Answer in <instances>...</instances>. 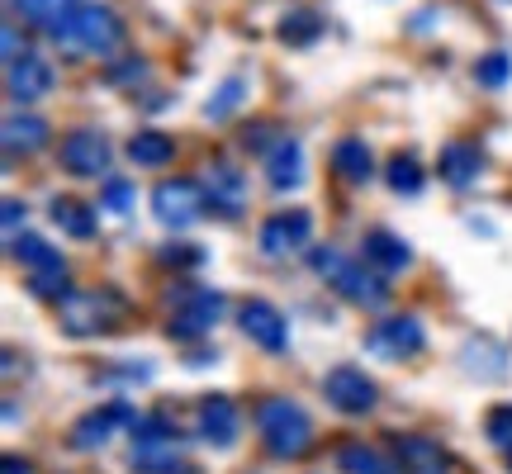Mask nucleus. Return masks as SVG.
Segmentation results:
<instances>
[{
    "label": "nucleus",
    "instance_id": "nucleus-23",
    "mask_svg": "<svg viewBox=\"0 0 512 474\" xmlns=\"http://www.w3.org/2000/svg\"><path fill=\"white\" fill-rule=\"evenodd\" d=\"M53 219L62 233H72L76 242H91L95 237V209L81 200H67V195H57L53 200Z\"/></svg>",
    "mask_w": 512,
    "mask_h": 474
},
{
    "label": "nucleus",
    "instance_id": "nucleus-21",
    "mask_svg": "<svg viewBox=\"0 0 512 474\" xmlns=\"http://www.w3.org/2000/svg\"><path fill=\"white\" fill-rule=\"evenodd\" d=\"M43 143H48V124L38 114H10L5 119V152L10 157L15 152H38Z\"/></svg>",
    "mask_w": 512,
    "mask_h": 474
},
{
    "label": "nucleus",
    "instance_id": "nucleus-42",
    "mask_svg": "<svg viewBox=\"0 0 512 474\" xmlns=\"http://www.w3.org/2000/svg\"><path fill=\"white\" fill-rule=\"evenodd\" d=\"M5 422H10V427L19 422V403L15 399H5Z\"/></svg>",
    "mask_w": 512,
    "mask_h": 474
},
{
    "label": "nucleus",
    "instance_id": "nucleus-13",
    "mask_svg": "<svg viewBox=\"0 0 512 474\" xmlns=\"http://www.w3.org/2000/svg\"><path fill=\"white\" fill-rule=\"evenodd\" d=\"M204 204L214 214H223V219H238L242 209H247V181H242L238 166H228V162L209 166V176H204Z\"/></svg>",
    "mask_w": 512,
    "mask_h": 474
},
{
    "label": "nucleus",
    "instance_id": "nucleus-4",
    "mask_svg": "<svg viewBox=\"0 0 512 474\" xmlns=\"http://www.w3.org/2000/svg\"><path fill=\"white\" fill-rule=\"evenodd\" d=\"M128 313V304L114 290H81L62 299V328L72 337H105Z\"/></svg>",
    "mask_w": 512,
    "mask_h": 474
},
{
    "label": "nucleus",
    "instance_id": "nucleus-5",
    "mask_svg": "<svg viewBox=\"0 0 512 474\" xmlns=\"http://www.w3.org/2000/svg\"><path fill=\"white\" fill-rule=\"evenodd\" d=\"M223 318V294L219 290H181L171 299V337H181V342H195L204 332L214 328Z\"/></svg>",
    "mask_w": 512,
    "mask_h": 474
},
{
    "label": "nucleus",
    "instance_id": "nucleus-31",
    "mask_svg": "<svg viewBox=\"0 0 512 474\" xmlns=\"http://www.w3.org/2000/svg\"><path fill=\"white\" fill-rule=\"evenodd\" d=\"M389 190L394 195H418L422 190V166H418V157H389Z\"/></svg>",
    "mask_w": 512,
    "mask_h": 474
},
{
    "label": "nucleus",
    "instance_id": "nucleus-32",
    "mask_svg": "<svg viewBox=\"0 0 512 474\" xmlns=\"http://www.w3.org/2000/svg\"><path fill=\"white\" fill-rule=\"evenodd\" d=\"M399 446V460H408L413 470H432V465H441V446L427 437H399L394 441Z\"/></svg>",
    "mask_w": 512,
    "mask_h": 474
},
{
    "label": "nucleus",
    "instance_id": "nucleus-26",
    "mask_svg": "<svg viewBox=\"0 0 512 474\" xmlns=\"http://www.w3.org/2000/svg\"><path fill=\"white\" fill-rule=\"evenodd\" d=\"M318 34H323V19L313 10H294L280 19V43H290V48H309V43H318Z\"/></svg>",
    "mask_w": 512,
    "mask_h": 474
},
{
    "label": "nucleus",
    "instance_id": "nucleus-28",
    "mask_svg": "<svg viewBox=\"0 0 512 474\" xmlns=\"http://www.w3.org/2000/svg\"><path fill=\"white\" fill-rule=\"evenodd\" d=\"M10 256H15L24 271H38V266H48V261H57L53 242H43L38 233H15L10 237Z\"/></svg>",
    "mask_w": 512,
    "mask_h": 474
},
{
    "label": "nucleus",
    "instance_id": "nucleus-22",
    "mask_svg": "<svg viewBox=\"0 0 512 474\" xmlns=\"http://www.w3.org/2000/svg\"><path fill=\"white\" fill-rule=\"evenodd\" d=\"M337 465H342V474H399V465L384 460L375 446H366V441L337 446Z\"/></svg>",
    "mask_w": 512,
    "mask_h": 474
},
{
    "label": "nucleus",
    "instance_id": "nucleus-16",
    "mask_svg": "<svg viewBox=\"0 0 512 474\" xmlns=\"http://www.w3.org/2000/svg\"><path fill=\"white\" fill-rule=\"evenodd\" d=\"M266 181H271L275 195L304 185V147L294 143V138H280V143L266 152Z\"/></svg>",
    "mask_w": 512,
    "mask_h": 474
},
{
    "label": "nucleus",
    "instance_id": "nucleus-35",
    "mask_svg": "<svg viewBox=\"0 0 512 474\" xmlns=\"http://www.w3.org/2000/svg\"><path fill=\"white\" fill-rule=\"evenodd\" d=\"M133 441H176V427L166 418H138L133 422Z\"/></svg>",
    "mask_w": 512,
    "mask_h": 474
},
{
    "label": "nucleus",
    "instance_id": "nucleus-41",
    "mask_svg": "<svg viewBox=\"0 0 512 474\" xmlns=\"http://www.w3.org/2000/svg\"><path fill=\"white\" fill-rule=\"evenodd\" d=\"M0 474H34V465H29V460H19V456H5Z\"/></svg>",
    "mask_w": 512,
    "mask_h": 474
},
{
    "label": "nucleus",
    "instance_id": "nucleus-7",
    "mask_svg": "<svg viewBox=\"0 0 512 474\" xmlns=\"http://www.w3.org/2000/svg\"><path fill=\"white\" fill-rule=\"evenodd\" d=\"M313 237V214L309 209H290V214H275V219L261 223V256L271 261H285V256L304 252Z\"/></svg>",
    "mask_w": 512,
    "mask_h": 474
},
{
    "label": "nucleus",
    "instance_id": "nucleus-14",
    "mask_svg": "<svg viewBox=\"0 0 512 474\" xmlns=\"http://www.w3.org/2000/svg\"><path fill=\"white\" fill-rule=\"evenodd\" d=\"M53 67L43 62V57H34V53H24V57H15V62H5V91H10V100H43V95L53 91Z\"/></svg>",
    "mask_w": 512,
    "mask_h": 474
},
{
    "label": "nucleus",
    "instance_id": "nucleus-25",
    "mask_svg": "<svg viewBox=\"0 0 512 474\" xmlns=\"http://www.w3.org/2000/svg\"><path fill=\"white\" fill-rule=\"evenodd\" d=\"M460 361L470 365V370H475V365L484 361V370H479V375H489V380H503V375H508V351L494 347L489 337H475V342H465Z\"/></svg>",
    "mask_w": 512,
    "mask_h": 474
},
{
    "label": "nucleus",
    "instance_id": "nucleus-18",
    "mask_svg": "<svg viewBox=\"0 0 512 474\" xmlns=\"http://www.w3.org/2000/svg\"><path fill=\"white\" fill-rule=\"evenodd\" d=\"M437 171L441 181L451 185V190H465V185L479 181V171H484V152L475 143H446L437 157Z\"/></svg>",
    "mask_w": 512,
    "mask_h": 474
},
{
    "label": "nucleus",
    "instance_id": "nucleus-20",
    "mask_svg": "<svg viewBox=\"0 0 512 474\" xmlns=\"http://www.w3.org/2000/svg\"><path fill=\"white\" fill-rule=\"evenodd\" d=\"M128 465L143 474H176L185 465L181 446L176 441H133V456H128Z\"/></svg>",
    "mask_w": 512,
    "mask_h": 474
},
{
    "label": "nucleus",
    "instance_id": "nucleus-6",
    "mask_svg": "<svg viewBox=\"0 0 512 474\" xmlns=\"http://www.w3.org/2000/svg\"><path fill=\"white\" fill-rule=\"evenodd\" d=\"M323 399L337 413L361 418V413L375 408V380H370L366 370H356V365H337V370H328V380H323Z\"/></svg>",
    "mask_w": 512,
    "mask_h": 474
},
{
    "label": "nucleus",
    "instance_id": "nucleus-30",
    "mask_svg": "<svg viewBox=\"0 0 512 474\" xmlns=\"http://www.w3.org/2000/svg\"><path fill=\"white\" fill-rule=\"evenodd\" d=\"M29 290H34L38 299H57V294H67V261L57 256V261H48V266L29 271Z\"/></svg>",
    "mask_w": 512,
    "mask_h": 474
},
{
    "label": "nucleus",
    "instance_id": "nucleus-29",
    "mask_svg": "<svg viewBox=\"0 0 512 474\" xmlns=\"http://www.w3.org/2000/svg\"><path fill=\"white\" fill-rule=\"evenodd\" d=\"M10 10L24 19H34L43 29H53L57 19H67L76 10V0H10Z\"/></svg>",
    "mask_w": 512,
    "mask_h": 474
},
{
    "label": "nucleus",
    "instance_id": "nucleus-43",
    "mask_svg": "<svg viewBox=\"0 0 512 474\" xmlns=\"http://www.w3.org/2000/svg\"><path fill=\"white\" fill-rule=\"evenodd\" d=\"M413 474H441V465H432V470H413Z\"/></svg>",
    "mask_w": 512,
    "mask_h": 474
},
{
    "label": "nucleus",
    "instance_id": "nucleus-12",
    "mask_svg": "<svg viewBox=\"0 0 512 474\" xmlns=\"http://www.w3.org/2000/svg\"><path fill=\"white\" fill-rule=\"evenodd\" d=\"M133 422H138V413H133L128 403H105V408L86 413V418L72 427V446L76 451H100L119 427H133Z\"/></svg>",
    "mask_w": 512,
    "mask_h": 474
},
{
    "label": "nucleus",
    "instance_id": "nucleus-37",
    "mask_svg": "<svg viewBox=\"0 0 512 474\" xmlns=\"http://www.w3.org/2000/svg\"><path fill=\"white\" fill-rule=\"evenodd\" d=\"M143 76H147V62L143 57H128V62L110 67V86H138Z\"/></svg>",
    "mask_w": 512,
    "mask_h": 474
},
{
    "label": "nucleus",
    "instance_id": "nucleus-19",
    "mask_svg": "<svg viewBox=\"0 0 512 474\" xmlns=\"http://www.w3.org/2000/svg\"><path fill=\"white\" fill-rule=\"evenodd\" d=\"M332 171H337L347 185H366L370 171H375L370 143H361V138H342V143L332 147Z\"/></svg>",
    "mask_w": 512,
    "mask_h": 474
},
{
    "label": "nucleus",
    "instance_id": "nucleus-38",
    "mask_svg": "<svg viewBox=\"0 0 512 474\" xmlns=\"http://www.w3.org/2000/svg\"><path fill=\"white\" fill-rule=\"evenodd\" d=\"M162 261H166V266H200V261H204V247H166Z\"/></svg>",
    "mask_w": 512,
    "mask_h": 474
},
{
    "label": "nucleus",
    "instance_id": "nucleus-34",
    "mask_svg": "<svg viewBox=\"0 0 512 474\" xmlns=\"http://www.w3.org/2000/svg\"><path fill=\"white\" fill-rule=\"evenodd\" d=\"M484 437L494 441L498 451H508L512 456V403H498L494 413L484 418Z\"/></svg>",
    "mask_w": 512,
    "mask_h": 474
},
{
    "label": "nucleus",
    "instance_id": "nucleus-24",
    "mask_svg": "<svg viewBox=\"0 0 512 474\" xmlns=\"http://www.w3.org/2000/svg\"><path fill=\"white\" fill-rule=\"evenodd\" d=\"M242 100H247V76H228L219 91L209 95V105H204V119L209 124H223V119H233L242 110Z\"/></svg>",
    "mask_w": 512,
    "mask_h": 474
},
{
    "label": "nucleus",
    "instance_id": "nucleus-10",
    "mask_svg": "<svg viewBox=\"0 0 512 474\" xmlns=\"http://www.w3.org/2000/svg\"><path fill=\"white\" fill-rule=\"evenodd\" d=\"M114 162L110 143H105V133H95V128H76L62 138V166L72 171V176H105Z\"/></svg>",
    "mask_w": 512,
    "mask_h": 474
},
{
    "label": "nucleus",
    "instance_id": "nucleus-2",
    "mask_svg": "<svg viewBox=\"0 0 512 474\" xmlns=\"http://www.w3.org/2000/svg\"><path fill=\"white\" fill-rule=\"evenodd\" d=\"M309 266H313V275H323L328 285H337V290L347 294L351 304H361V309H384V299H389V285L380 280V271L342 256L337 247H318V252L309 256Z\"/></svg>",
    "mask_w": 512,
    "mask_h": 474
},
{
    "label": "nucleus",
    "instance_id": "nucleus-17",
    "mask_svg": "<svg viewBox=\"0 0 512 474\" xmlns=\"http://www.w3.org/2000/svg\"><path fill=\"white\" fill-rule=\"evenodd\" d=\"M195 432H200L209 446H219V451H228L233 441H238V408H233V399H204L200 403V422H195Z\"/></svg>",
    "mask_w": 512,
    "mask_h": 474
},
{
    "label": "nucleus",
    "instance_id": "nucleus-11",
    "mask_svg": "<svg viewBox=\"0 0 512 474\" xmlns=\"http://www.w3.org/2000/svg\"><path fill=\"white\" fill-rule=\"evenodd\" d=\"M238 323H242V332H247L261 351H285V347H290V323H285V313L275 309V304H266V299L242 304Z\"/></svg>",
    "mask_w": 512,
    "mask_h": 474
},
{
    "label": "nucleus",
    "instance_id": "nucleus-3",
    "mask_svg": "<svg viewBox=\"0 0 512 474\" xmlns=\"http://www.w3.org/2000/svg\"><path fill=\"white\" fill-rule=\"evenodd\" d=\"M256 427H261V441L271 446V456L290 460V456H304L313 441V422L309 413L290 399H266L256 408Z\"/></svg>",
    "mask_w": 512,
    "mask_h": 474
},
{
    "label": "nucleus",
    "instance_id": "nucleus-15",
    "mask_svg": "<svg viewBox=\"0 0 512 474\" xmlns=\"http://www.w3.org/2000/svg\"><path fill=\"white\" fill-rule=\"evenodd\" d=\"M361 256H366V266H375L380 275H399L413 266V247H408L399 233H389V228H370L366 242H361Z\"/></svg>",
    "mask_w": 512,
    "mask_h": 474
},
{
    "label": "nucleus",
    "instance_id": "nucleus-36",
    "mask_svg": "<svg viewBox=\"0 0 512 474\" xmlns=\"http://www.w3.org/2000/svg\"><path fill=\"white\" fill-rule=\"evenodd\" d=\"M133 200H138V195H133V185H128V181H110V185H105V195H100V204H105V209H114V214H128V209H133Z\"/></svg>",
    "mask_w": 512,
    "mask_h": 474
},
{
    "label": "nucleus",
    "instance_id": "nucleus-1",
    "mask_svg": "<svg viewBox=\"0 0 512 474\" xmlns=\"http://www.w3.org/2000/svg\"><path fill=\"white\" fill-rule=\"evenodd\" d=\"M53 43L67 48V53H81V57H110L119 43H124V19L114 15L110 5H76L67 19H57L53 29Z\"/></svg>",
    "mask_w": 512,
    "mask_h": 474
},
{
    "label": "nucleus",
    "instance_id": "nucleus-27",
    "mask_svg": "<svg viewBox=\"0 0 512 474\" xmlns=\"http://www.w3.org/2000/svg\"><path fill=\"white\" fill-rule=\"evenodd\" d=\"M128 157L138 166H166L176 157V143H171L166 133H138V138L128 143Z\"/></svg>",
    "mask_w": 512,
    "mask_h": 474
},
{
    "label": "nucleus",
    "instance_id": "nucleus-8",
    "mask_svg": "<svg viewBox=\"0 0 512 474\" xmlns=\"http://www.w3.org/2000/svg\"><path fill=\"white\" fill-rule=\"evenodd\" d=\"M422 342H427V332H422L418 318H384L380 328L366 337L370 356H380V361H408V356H418Z\"/></svg>",
    "mask_w": 512,
    "mask_h": 474
},
{
    "label": "nucleus",
    "instance_id": "nucleus-33",
    "mask_svg": "<svg viewBox=\"0 0 512 474\" xmlns=\"http://www.w3.org/2000/svg\"><path fill=\"white\" fill-rule=\"evenodd\" d=\"M508 76H512V57H508V53H489V57H479L475 81L484 86V91H498V86H508Z\"/></svg>",
    "mask_w": 512,
    "mask_h": 474
},
{
    "label": "nucleus",
    "instance_id": "nucleus-9",
    "mask_svg": "<svg viewBox=\"0 0 512 474\" xmlns=\"http://www.w3.org/2000/svg\"><path fill=\"white\" fill-rule=\"evenodd\" d=\"M200 204H204V190L195 181H162L152 190V214L166 228H190L200 219Z\"/></svg>",
    "mask_w": 512,
    "mask_h": 474
},
{
    "label": "nucleus",
    "instance_id": "nucleus-40",
    "mask_svg": "<svg viewBox=\"0 0 512 474\" xmlns=\"http://www.w3.org/2000/svg\"><path fill=\"white\" fill-rule=\"evenodd\" d=\"M29 48L19 43V29H5V62H15V57H24Z\"/></svg>",
    "mask_w": 512,
    "mask_h": 474
},
{
    "label": "nucleus",
    "instance_id": "nucleus-39",
    "mask_svg": "<svg viewBox=\"0 0 512 474\" xmlns=\"http://www.w3.org/2000/svg\"><path fill=\"white\" fill-rule=\"evenodd\" d=\"M0 214H5V219H0V223H5V233H19V223L29 219V209H24L19 200H5V209H0Z\"/></svg>",
    "mask_w": 512,
    "mask_h": 474
}]
</instances>
